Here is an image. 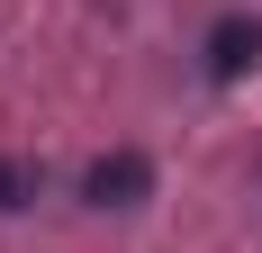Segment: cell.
Masks as SVG:
<instances>
[{
  "label": "cell",
  "mask_w": 262,
  "mask_h": 253,
  "mask_svg": "<svg viewBox=\"0 0 262 253\" xmlns=\"http://www.w3.org/2000/svg\"><path fill=\"white\" fill-rule=\"evenodd\" d=\"M145 190H154V163H145L136 145H118V154H100V163L81 172V199H91V208H136Z\"/></svg>",
  "instance_id": "cell-1"
},
{
  "label": "cell",
  "mask_w": 262,
  "mask_h": 253,
  "mask_svg": "<svg viewBox=\"0 0 262 253\" xmlns=\"http://www.w3.org/2000/svg\"><path fill=\"white\" fill-rule=\"evenodd\" d=\"M199 54H208V73H217V81L253 73V64H262V18H253V9H235V18H217Z\"/></svg>",
  "instance_id": "cell-2"
},
{
  "label": "cell",
  "mask_w": 262,
  "mask_h": 253,
  "mask_svg": "<svg viewBox=\"0 0 262 253\" xmlns=\"http://www.w3.org/2000/svg\"><path fill=\"white\" fill-rule=\"evenodd\" d=\"M46 199V172L27 163V154H0V217H18V208Z\"/></svg>",
  "instance_id": "cell-3"
}]
</instances>
